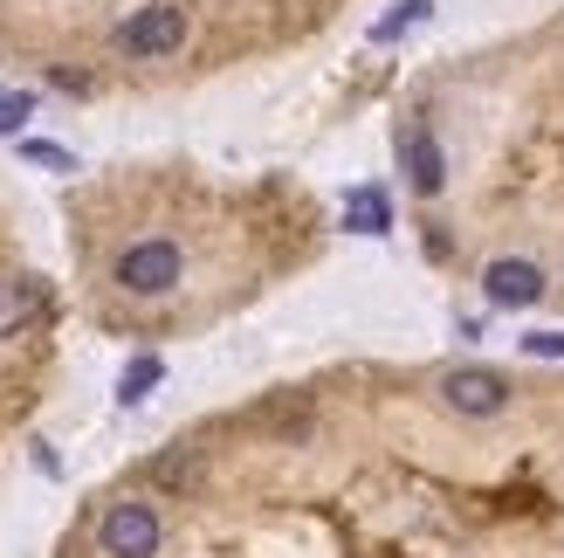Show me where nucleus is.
<instances>
[{
    "mask_svg": "<svg viewBox=\"0 0 564 558\" xmlns=\"http://www.w3.org/2000/svg\"><path fill=\"white\" fill-rule=\"evenodd\" d=\"M186 28H193V14L180 0H145V8H131L118 28H110V49L131 55V63H159V55L186 49Z\"/></svg>",
    "mask_w": 564,
    "mask_h": 558,
    "instance_id": "1",
    "label": "nucleus"
},
{
    "mask_svg": "<svg viewBox=\"0 0 564 558\" xmlns=\"http://www.w3.org/2000/svg\"><path fill=\"white\" fill-rule=\"evenodd\" d=\"M400 165H406V186L420 193V201H434V193L447 186V159H441L434 125H406L400 131Z\"/></svg>",
    "mask_w": 564,
    "mask_h": 558,
    "instance_id": "6",
    "label": "nucleus"
},
{
    "mask_svg": "<svg viewBox=\"0 0 564 558\" xmlns=\"http://www.w3.org/2000/svg\"><path fill=\"white\" fill-rule=\"evenodd\" d=\"M35 118V97L28 90H8V83H0V138H21V125Z\"/></svg>",
    "mask_w": 564,
    "mask_h": 558,
    "instance_id": "11",
    "label": "nucleus"
},
{
    "mask_svg": "<svg viewBox=\"0 0 564 558\" xmlns=\"http://www.w3.org/2000/svg\"><path fill=\"white\" fill-rule=\"evenodd\" d=\"M21 159H35V165H48V173H76V159H69L63 146H48V138H21Z\"/></svg>",
    "mask_w": 564,
    "mask_h": 558,
    "instance_id": "12",
    "label": "nucleus"
},
{
    "mask_svg": "<svg viewBox=\"0 0 564 558\" xmlns=\"http://www.w3.org/2000/svg\"><path fill=\"white\" fill-rule=\"evenodd\" d=\"M530 358H564V331H523V339H517Z\"/></svg>",
    "mask_w": 564,
    "mask_h": 558,
    "instance_id": "13",
    "label": "nucleus"
},
{
    "mask_svg": "<svg viewBox=\"0 0 564 558\" xmlns=\"http://www.w3.org/2000/svg\"><path fill=\"white\" fill-rule=\"evenodd\" d=\"M180 276H186V256H180V242H165V235L131 242V248H118V262H110V283L124 297H173Z\"/></svg>",
    "mask_w": 564,
    "mask_h": 558,
    "instance_id": "2",
    "label": "nucleus"
},
{
    "mask_svg": "<svg viewBox=\"0 0 564 558\" xmlns=\"http://www.w3.org/2000/svg\"><path fill=\"white\" fill-rule=\"evenodd\" d=\"M434 394H441L447 414H462V421H496V414L510 407V379L496 366H447Z\"/></svg>",
    "mask_w": 564,
    "mask_h": 558,
    "instance_id": "4",
    "label": "nucleus"
},
{
    "mask_svg": "<svg viewBox=\"0 0 564 558\" xmlns=\"http://www.w3.org/2000/svg\"><path fill=\"white\" fill-rule=\"evenodd\" d=\"M427 14H434V0H392V14L372 28V42H392V35H406V28H413V21H427Z\"/></svg>",
    "mask_w": 564,
    "mask_h": 558,
    "instance_id": "10",
    "label": "nucleus"
},
{
    "mask_svg": "<svg viewBox=\"0 0 564 558\" xmlns=\"http://www.w3.org/2000/svg\"><path fill=\"white\" fill-rule=\"evenodd\" d=\"M482 297L496 311H530V303H544V269L530 256H496L482 269Z\"/></svg>",
    "mask_w": 564,
    "mask_h": 558,
    "instance_id": "5",
    "label": "nucleus"
},
{
    "mask_svg": "<svg viewBox=\"0 0 564 558\" xmlns=\"http://www.w3.org/2000/svg\"><path fill=\"white\" fill-rule=\"evenodd\" d=\"M42 303H48V290L35 276H0V339H21L42 318Z\"/></svg>",
    "mask_w": 564,
    "mask_h": 558,
    "instance_id": "7",
    "label": "nucleus"
},
{
    "mask_svg": "<svg viewBox=\"0 0 564 558\" xmlns=\"http://www.w3.org/2000/svg\"><path fill=\"white\" fill-rule=\"evenodd\" d=\"M159 379H165V358H159V352H138L131 366L118 373V407H138V400H145Z\"/></svg>",
    "mask_w": 564,
    "mask_h": 558,
    "instance_id": "9",
    "label": "nucleus"
},
{
    "mask_svg": "<svg viewBox=\"0 0 564 558\" xmlns=\"http://www.w3.org/2000/svg\"><path fill=\"white\" fill-rule=\"evenodd\" d=\"M345 228H358V235H386L392 228V201L379 186H351L345 193Z\"/></svg>",
    "mask_w": 564,
    "mask_h": 558,
    "instance_id": "8",
    "label": "nucleus"
},
{
    "mask_svg": "<svg viewBox=\"0 0 564 558\" xmlns=\"http://www.w3.org/2000/svg\"><path fill=\"white\" fill-rule=\"evenodd\" d=\"M165 545V517L145 496H118L104 517H97V551L104 558H159Z\"/></svg>",
    "mask_w": 564,
    "mask_h": 558,
    "instance_id": "3",
    "label": "nucleus"
}]
</instances>
